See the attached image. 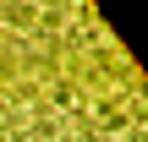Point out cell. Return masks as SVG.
I'll return each instance as SVG.
<instances>
[{
    "label": "cell",
    "instance_id": "1",
    "mask_svg": "<svg viewBox=\"0 0 148 142\" xmlns=\"http://www.w3.org/2000/svg\"><path fill=\"white\" fill-rule=\"evenodd\" d=\"M104 16L115 22V33L126 38V49H132V55H143V33H137V5H126V0H110V5H104Z\"/></svg>",
    "mask_w": 148,
    "mask_h": 142
}]
</instances>
